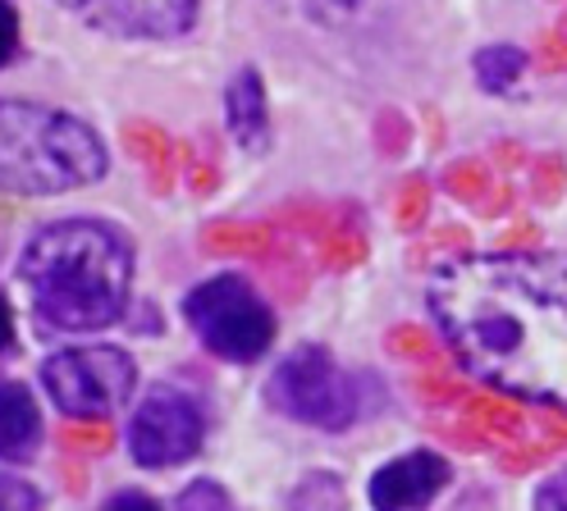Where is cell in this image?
<instances>
[{"label":"cell","mask_w":567,"mask_h":511,"mask_svg":"<svg viewBox=\"0 0 567 511\" xmlns=\"http://www.w3.org/2000/svg\"><path fill=\"white\" fill-rule=\"evenodd\" d=\"M174 511H238V507L216 480H197V484H188L179 498H174Z\"/></svg>","instance_id":"13"},{"label":"cell","mask_w":567,"mask_h":511,"mask_svg":"<svg viewBox=\"0 0 567 511\" xmlns=\"http://www.w3.org/2000/svg\"><path fill=\"white\" fill-rule=\"evenodd\" d=\"M472 69H476V83L485 87V92H508V87H517V79L526 73V51H517V46H508V42H499V46H481L476 55H472Z\"/></svg>","instance_id":"12"},{"label":"cell","mask_w":567,"mask_h":511,"mask_svg":"<svg viewBox=\"0 0 567 511\" xmlns=\"http://www.w3.org/2000/svg\"><path fill=\"white\" fill-rule=\"evenodd\" d=\"M184 320L202 347L220 361L252 365L275 343V311L243 274H216L184 298Z\"/></svg>","instance_id":"4"},{"label":"cell","mask_w":567,"mask_h":511,"mask_svg":"<svg viewBox=\"0 0 567 511\" xmlns=\"http://www.w3.org/2000/svg\"><path fill=\"white\" fill-rule=\"evenodd\" d=\"M536 511H567V470H558L554 480L540 484V493H536Z\"/></svg>","instance_id":"17"},{"label":"cell","mask_w":567,"mask_h":511,"mask_svg":"<svg viewBox=\"0 0 567 511\" xmlns=\"http://www.w3.org/2000/svg\"><path fill=\"white\" fill-rule=\"evenodd\" d=\"M105 511H161V502L137 493V489H124V493H115L111 502H105Z\"/></svg>","instance_id":"18"},{"label":"cell","mask_w":567,"mask_h":511,"mask_svg":"<svg viewBox=\"0 0 567 511\" xmlns=\"http://www.w3.org/2000/svg\"><path fill=\"white\" fill-rule=\"evenodd\" d=\"M225 124L243 152H266L270 142V105H266V83L252 64H243L229 87H225Z\"/></svg>","instance_id":"10"},{"label":"cell","mask_w":567,"mask_h":511,"mask_svg":"<svg viewBox=\"0 0 567 511\" xmlns=\"http://www.w3.org/2000/svg\"><path fill=\"white\" fill-rule=\"evenodd\" d=\"M453 480V470L440 452L431 448H416V452H403L394 461H384L371 484H367V498L375 511H425Z\"/></svg>","instance_id":"9"},{"label":"cell","mask_w":567,"mask_h":511,"mask_svg":"<svg viewBox=\"0 0 567 511\" xmlns=\"http://www.w3.org/2000/svg\"><path fill=\"white\" fill-rule=\"evenodd\" d=\"M14 343V311L6 302V292H0V352H6Z\"/></svg>","instance_id":"19"},{"label":"cell","mask_w":567,"mask_h":511,"mask_svg":"<svg viewBox=\"0 0 567 511\" xmlns=\"http://www.w3.org/2000/svg\"><path fill=\"white\" fill-rule=\"evenodd\" d=\"M14 51H19V14L10 0H0V69L14 60Z\"/></svg>","instance_id":"16"},{"label":"cell","mask_w":567,"mask_h":511,"mask_svg":"<svg viewBox=\"0 0 567 511\" xmlns=\"http://www.w3.org/2000/svg\"><path fill=\"white\" fill-rule=\"evenodd\" d=\"M0 511H42V493L23 480H0Z\"/></svg>","instance_id":"15"},{"label":"cell","mask_w":567,"mask_h":511,"mask_svg":"<svg viewBox=\"0 0 567 511\" xmlns=\"http://www.w3.org/2000/svg\"><path fill=\"white\" fill-rule=\"evenodd\" d=\"M266 401L289 416L298 425H311V429H348L352 420L362 416V388L352 379L343 365L316 343H302L284 356L270 379H266Z\"/></svg>","instance_id":"5"},{"label":"cell","mask_w":567,"mask_h":511,"mask_svg":"<svg viewBox=\"0 0 567 511\" xmlns=\"http://www.w3.org/2000/svg\"><path fill=\"white\" fill-rule=\"evenodd\" d=\"M101 174L105 146L83 119L38 101H0V192L55 197Z\"/></svg>","instance_id":"3"},{"label":"cell","mask_w":567,"mask_h":511,"mask_svg":"<svg viewBox=\"0 0 567 511\" xmlns=\"http://www.w3.org/2000/svg\"><path fill=\"white\" fill-rule=\"evenodd\" d=\"M19 283L42 324L60 334H96L128 306L133 251L96 219H55L28 238Z\"/></svg>","instance_id":"2"},{"label":"cell","mask_w":567,"mask_h":511,"mask_svg":"<svg viewBox=\"0 0 567 511\" xmlns=\"http://www.w3.org/2000/svg\"><path fill=\"white\" fill-rule=\"evenodd\" d=\"M425 302L472 379L567 416V255H457L435 270Z\"/></svg>","instance_id":"1"},{"label":"cell","mask_w":567,"mask_h":511,"mask_svg":"<svg viewBox=\"0 0 567 511\" xmlns=\"http://www.w3.org/2000/svg\"><path fill=\"white\" fill-rule=\"evenodd\" d=\"M42 438L38 397L23 384H0V457H28Z\"/></svg>","instance_id":"11"},{"label":"cell","mask_w":567,"mask_h":511,"mask_svg":"<svg viewBox=\"0 0 567 511\" xmlns=\"http://www.w3.org/2000/svg\"><path fill=\"white\" fill-rule=\"evenodd\" d=\"M42 388L51 407L69 420H105L128 407L137 388V365L124 347L87 343L51 352L42 365Z\"/></svg>","instance_id":"6"},{"label":"cell","mask_w":567,"mask_h":511,"mask_svg":"<svg viewBox=\"0 0 567 511\" xmlns=\"http://www.w3.org/2000/svg\"><path fill=\"white\" fill-rule=\"evenodd\" d=\"M79 23L128 36V42H174L197 19V0H60Z\"/></svg>","instance_id":"8"},{"label":"cell","mask_w":567,"mask_h":511,"mask_svg":"<svg viewBox=\"0 0 567 511\" xmlns=\"http://www.w3.org/2000/svg\"><path fill=\"white\" fill-rule=\"evenodd\" d=\"M202 438H206V416H202L197 401L188 393H179V388H152L133 407L128 429H124L128 457L142 470L184 466L188 457L202 452Z\"/></svg>","instance_id":"7"},{"label":"cell","mask_w":567,"mask_h":511,"mask_svg":"<svg viewBox=\"0 0 567 511\" xmlns=\"http://www.w3.org/2000/svg\"><path fill=\"white\" fill-rule=\"evenodd\" d=\"M298 6H302V14L321 19V23H343V19L367 14L375 0H298Z\"/></svg>","instance_id":"14"}]
</instances>
